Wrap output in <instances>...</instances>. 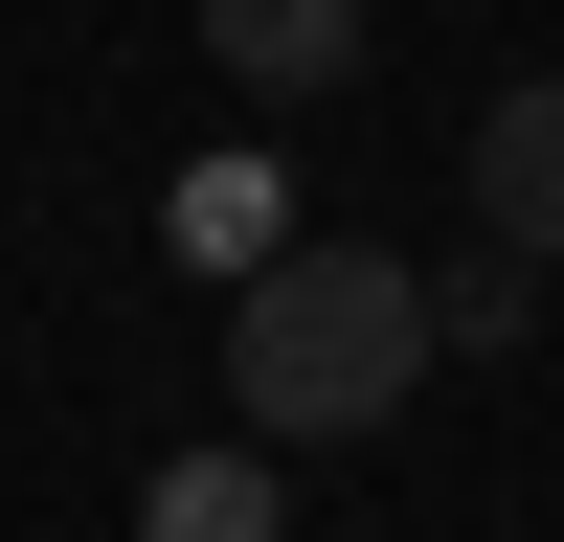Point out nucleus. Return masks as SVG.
Instances as JSON below:
<instances>
[{"instance_id": "2", "label": "nucleus", "mask_w": 564, "mask_h": 542, "mask_svg": "<svg viewBox=\"0 0 564 542\" xmlns=\"http://www.w3.org/2000/svg\"><path fill=\"white\" fill-rule=\"evenodd\" d=\"M361 45H384V0H204V68H226V90H271V113L361 90Z\"/></svg>"}, {"instance_id": "3", "label": "nucleus", "mask_w": 564, "mask_h": 542, "mask_svg": "<svg viewBox=\"0 0 564 542\" xmlns=\"http://www.w3.org/2000/svg\"><path fill=\"white\" fill-rule=\"evenodd\" d=\"M475 226H497V249H542V271H564V68H520V90L475 113Z\"/></svg>"}, {"instance_id": "6", "label": "nucleus", "mask_w": 564, "mask_h": 542, "mask_svg": "<svg viewBox=\"0 0 564 542\" xmlns=\"http://www.w3.org/2000/svg\"><path fill=\"white\" fill-rule=\"evenodd\" d=\"M542 294H564L542 249H475V271H430V339H452V361H497V339H520Z\"/></svg>"}, {"instance_id": "5", "label": "nucleus", "mask_w": 564, "mask_h": 542, "mask_svg": "<svg viewBox=\"0 0 564 542\" xmlns=\"http://www.w3.org/2000/svg\"><path fill=\"white\" fill-rule=\"evenodd\" d=\"M181 249H204V271H271V249H294V204H271V159H204V181H181Z\"/></svg>"}, {"instance_id": "4", "label": "nucleus", "mask_w": 564, "mask_h": 542, "mask_svg": "<svg viewBox=\"0 0 564 542\" xmlns=\"http://www.w3.org/2000/svg\"><path fill=\"white\" fill-rule=\"evenodd\" d=\"M135 542H294V475L271 452H159L135 475Z\"/></svg>"}, {"instance_id": "1", "label": "nucleus", "mask_w": 564, "mask_h": 542, "mask_svg": "<svg viewBox=\"0 0 564 542\" xmlns=\"http://www.w3.org/2000/svg\"><path fill=\"white\" fill-rule=\"evenodd\" d=\"M430 271L406 249H271L226 271V406H249L271 452H339V430H406V384H430Z\"/></svg>"}]
</instances>
